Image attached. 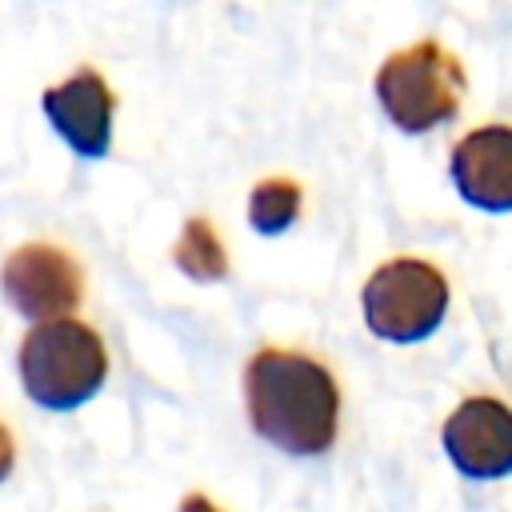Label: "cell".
Masks as SVG:
<instances>
[{
    "label": "cell",
    "mask_w": 512,
    "mask_h": 512,
    "mask_svg": "<svg viewBox=\"0 0 512 512\" xmlns=\"http://www.w3.org/2000/svg\"><path fill=\"white\" fill-rule=\"evenodd\" d=\"M440 444L456 472L500 480L512 472V408L492 396H468L440 428Z\"/></svg>",
    "instance_id": "6"
},
{
    "label": "cell",
    "mask_w": 512,
    "mask_h": 512,
    "mask_svg": "<svg viewBox=\"0 0 512 512\" xmlns=\"http://www.w3.org/2000/svg\"><path fill=\"white\" fill-rule=\"evenodd\" d=\"M244 408L256 436L288 456H320L336 444L340 388L304 352L260 348L244 368Z\"/></svg>",
    "instance_id": "1"
},
{
    "label": "cell",
    "mask_w": 512,
    "mask_h": 512,
    "mask_svg": "<svg viewBox=\"0 0 512 512\" xmlns=\"http://www.w3.org/2000/svg\"><path fill=\"white\" fill-rule=\"evenodd\" d=\"M180 512H220V508H216L208 496H200V492H188V496H184V504H180Z\"/></svg>",
    "instance_id": "11"
},
{
    "label": "cell",
    "mask_w": 512,
    "mask_h": 512,
    "mask_svg": "<svg viewBox=\"0 0 512 512\" xmlns=\"http://www.w3.org/2000/svg\"><path fill=\"white\" fill-rule=\"evenodd\" d=\"M104 376H108L104 340L72 316L36 324L20 344L24 392L48 412L80 408L100 392Z\"/></svg>",
    "instance_id": "2"
},
{
    "label": "cell",
    "mask_w": 512,
    "mask_h": 512,
    "mask_svg": "<svg viewBox=\"0 0 512 512\" xmlns=\"http://www.w3.org/2000/svg\"><path fill=\"white\" fill-rule=\"evenodd\" d=\"M360 308L372 336L388 344H416L440 328L448 312V280L436 264L400 256L368 276Z\"/></svg>",
    "instance_id": "4"
},
{
    "label": "cell",
    "mask_w": 512,
    "mask_h": 512,
    "mask_svg": "<svg viewBox=\"0 0 512 512\" xmlns=\"http://www.w3.org/2000/svg\"><path fill=\"white\" fill-rule=\"evenodd\" d=\"M112 112L116 96L104 84L100 72L84 68L68 76L64 84H52L44 92V116L56 128V136L84 160H100L112 144Z\"/></svg>",
    "instance_id": "7"
},
{
    "label": "cell",
    "mask_w": 512,
    "mask_h": 512,
    "mask_svg": "<svg viewBox=\"0 0 512 512\" xmlns=\"http://www.w3.org/2000/svg\"><path fill=\"white\" fill-rule=\"evenodd\" d=\"M172 260H176V268L184 272V276H192V280H220L224 272H228V260H224V244L216 240V232H212V224L204 220V216H192L188 224H184V232H180V240H176V248H172Z\"/></svg>",
    "instance_id": "9"
},
{
    "label": "cell",
    "mask_w": 512,
    "mask_h": 512,
    "mask_svg": "<svg viewBox=\"0 0 512 512\" xmlns=\"http://www.w3.org/2000/svg\"><path fill=\"white\" fill-rule=\"evenodd\" d=\"M376 100L384 116L416 136L452 120L464 100V68L436 40H420L412 48L392 52L376 72Z\"/></svg>",
    "instance_id": "3"
},
{
    "label": "cell",
    "mask_w": 512,
    "mask_h": 512,
    "mask_svg": "<svg viewBox=\"0 0 512 512\" xmlns=\"http://www.w3.org/2000/svg\"><path fill=\"white\" fill-rule=\"evenodd\" d=\"M300 216V184L288 180V176H268L252 188L248 196V220L256 232L264 236H276L284 232L288 224H296Z\"/></svg>",
    "instance_id": "10"
},
{
    "label": "cell",
    "mask_w": 512,
    "mask_h": 512,
    "mask_svg": "<svg viewBox=\"0 0 512 512\" xmlns=\"http://www.w3.org/2000/svg\"><path fill=\"white\" fill-rule=\"evenodd\" d=\"M4 296L28 320H64L84 296V272L64 248L32 240L4 264Z\"/></svg>",
    "instance_id": "5"
},
{
    "label": "cell",
    "mask_w": 512,
    "mask_h": 512,
    "mask_svg": "<svg viewBox=\"0 0 512 512\" xmlns=\"http://www.w3.org/2000/svg\"><path fill=\"white\" fill-rule=\"evenodd\" d=\"M456 192L484 212H512V128L484 124L468 132L448 160Z\"/></svg>",
    "instance_id": "8"
}]
</instances>
